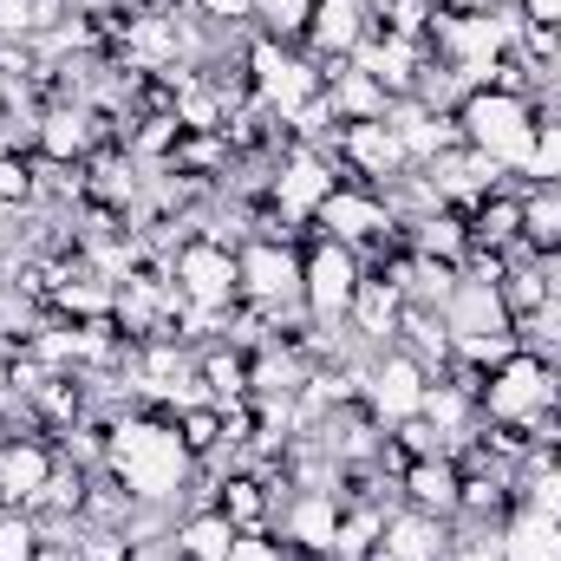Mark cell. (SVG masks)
I'll use <instances>...</instances> for the list:
<instances>
[{
    "instance_id": "1",
    "label": "cell",
    "mask_w": 561,
    "mask_h": 561,
    "mask_svg": "<svg viewBox=\"0 0 561 561\" xmlns=\"http://www.w3.org/2000/svg\"><path fill=\"white\" fill-rule=\"evenodd\" d=\"M138 503L157 510H183V490L196 483V457L176 437L170 412H125L112 424V463H105Z\"/></svg>"
},
{
    "instance_id": "2",
    "label": "cell",
    "mask_w": 561,
    "mask_h": 561,
    "mask_svg": "<svg viewBox=\"0 0 561 561\" xmlns=\"http://www.w3.org/2000/svg\"><path fill=\"white\" fill-rule=\"evenodd\" d=\"M457 125H463V144H477L483 157H496L510 176L529 170V150H536V99L477 85V92L457 105Z\"/></svg>"
},
{
    "instance_id": "3",
    "label": "cell",
    "mask_w": 561,
    "mask_h": 561,
    "mask_svg": "<svg viewBox=\"0 0 561 561\" xmlns=\"http://www.w3.org/2000/svg\"><path fill=\"white\" fill-rule=\"evenodd\" d=\"M359 280H366V262L346 242H333V236H307L300 242V300H307L313 327H346Z\"/></svg>"
},
{
    "instance_id": "4",
    "label": "cell",
    "mask_w": 561,
    "mask_h": 561,
    "mask_svg": "<svg viewBox=\"0 0 561 561\" xmlns=\"http://www.w3.org/2000/svg\"><path fill=\"white\" fill-rule=\"evenodd\" d=\"M556 399V366L549 359H536V353H510L503 366H490V379H483V399H477V412L490 424H529L542 419Z\"/></svg>"
},
{
    "instance_id": "5",
    "label": "cell",
    "mask_w": 561,
    "mask_h": 561,
    "mask_svg": "<svg viewBox=\"0 0 561 561\" xmlns=\"http://www.w3.org/2000/svg\"><path fill=\"white\" fill-rule=\"evenodd\" d=\"M333 183H340V163H333L327 150L294 144L275 163V183H268V203H262V209L275 216L280 229H313V216H320V203L333 196Z\"/></svg>"
},
{
    "instance_id": "6",
    "label": "cell",
    "mask_w": 561,
    "mask_h": 561,
    "mask_svg": "<svg viewBox=\"0 0 561 561\" xmlns=\"http://www.w3.org/2000/svg\"><path fill=\"white\" fill-rule=\"evenodd\" d=\"M327 157L340 163V176H346V183H366V190H386L392 176H405V170H412L405 144H399V131H392L386 118L340 125V131H333V144H327Z\"/></svg>"
},
{
    "instance_id": "7",
    "label": "cell",
    "mask_w": 561,
    "mask_h": 561,
    "mask_svg": "<svg viewBox=\"0 0 561 561\" xmlns=\"http://www.w3.org/2000/svg\"><path fill=\"white\" fill-rule=\"evenodd\" d=\"M170 275H176L190 307H236L242 300V268H236V249L229 242H209V236L183 242L170 255Z\"/></svg>"
},
{
    "instance_id": "8",
    "label": "cell",
    "mask_w": 561,
    "mask_h": 561,
    "mask_svg": "<svg viewBox=\"0 0 561 561\" xmlns=\"http://www.w3.org/2000/svg\"><path fill=\"white\" fill-rule=\"evenodd\" d=\"M424 386H431V373H424L419 359L405 353V346H386L373 366H366V412L386 424H405L424 412Z\"/></svg>"
},
{
    "instance_id": "9",
    "label": "cell",
    "mask_w": 561,
    "mask_h": 561,
    "mask_svg": "<svg viewBox=\"0 0 561 561\" xmlns=\"http://www.w3.org/2000/svg\"><path fill=\"white\" fill-rule=\"evenodd\" d=\"M53 470H59L53 437H33V431L20 437V431H7V437H0V510H33V503L46 496Z\"/></svg>"
},
{
    "instance_id": "10",
    "label": "cell",
    "mask_w": 561,
    "mask_h": 561,
    "mask_svg": "<svg viewBox=\"0 0 561 561\" xmlns=\"http://www.w3.org/2000/svg\"><path fill=\"white\" fill-rule=\"evenodd\" d=\"M275 536L300 561H327L333 556V536H340V496L333 490H287V503L275 516Z\"/></svg>"
},
{
    "instance_id": "11",
    "label": "cell",
    "mask_w": 561,
    "mask_h": 561,
    "mask_svg": "<svg viewBox=\"0 0 561 561\" xmlns=\"http://www.w3.org/2000/svg\"><path fill=\"white\" fill-rule=\"evenodd\" d=\"M399 320H405V294H399V280L386 275V268H366L359 294H353V313H346V333L379 359V353L399 340Z\"/></svg>"
},
{
    "instance_id": "12",
    "label": "cell",
    "mask_w": 561,
    "mask_h": 561,
    "mask_svg": "<svg viewBox=\"0 0 561 561\" xmlns=\"http://www.w3.org/2000/svg\"><path fill=\"white\" fill-rule=\"evenodd\" d=\"M366 26H373V13H366L359 0H313V20H307L300 53H313V59L333 72V66H346V59L359 53Z\"/></svg>"
},
{
    "instance_id": "13",
    "label": "cell",
    "mask_w": 561,
    "mask_h": 561,
    "mask_svg": "<svg viewBox=\"0 0 561 561\" xmlns=\"http://www.w3.org/2000/svg\"><path fill=\"white\" fill-rule=\"evenodd\" d=\"M424 59H431V46L399 39V33H386V26H366V39H359V53H353V66H359V72H373L392 99H412Z\"/></svg>"
},
{
    "instance_id": "14",
    "label": "cell",
    "mask_w": 561,
    "mask_h": 561,
    "mask_svg": "<svg viewBox=\"0 0 561 561\" xmlns=\"http://www.w3.org/2000/svg\"><path fill=\"white\" fill-rule=\"evenodd\" d=\"M386 125L399 131L405 157H412V170H424L431 157H444V150H457V144H463V125H457V112H424L419 99H392Z\"/></svg>"
},
{
    "instance_id": "15",
    "label": "cell",
    "mask_w": 561,
    "mask_h": 561,
    "mask_svg": "<svg viewBox=\"0 0 561 561\" xmlns=\"http://www.w3.org/2000/svg\"><path fill=\"white\" fill-rule=\"evenodd\" d=\"M444 549H450V523L399 503L386 516V536H379V556L373 561H444Z\"/></svg>"
},
{
    "instance_id": "16",
    "label": "cell",
    "mask_w": 561,
    "mask_h": 561,
    "mask_svg": "<svg viewBox=\"0 0 561 561\" xmlns=\"http://www.w3.org/2000/svg\"><path fill=\"white\" fill-rule=\"evenodd\" d=\"M399 496L424 510V516H444V523H457V496H463V463L457 457H419V463H405L399 470Z\"/></svg>"
},
{
    "instance_id": "17",
    "label": "cell",
    "mask_w": 561,
    "mask_h": 561,
    "mask_svg": "<svg viewBox=\"0 0 561 561\" xmlns=\"http://www.w3.org/2000/svg\"><path fill=\"white\" fill-rule=\"evenodd\" d=\"M503 561H561V516L556 510L523 503L503 523Z\"/></svg>"
},
{
    "instance_id": "18",
    "label": "cell",
    "mask_w": 561,
    "mask_h": 561,
    "mask_svg": "<svg viewBox=\"0 0 561 561\" xmlns=\"http://www.w3.org/2000/svg\"><path fill=\"white\" fill-rule=\"evenodd\" d=\"M516 196H523V249L529 255H561V183L516 176Z\"/></svg>"
},
{
    "instance_id": "19",
    "label": "cell",
    "mask_w": 561,
    "mask_h": 561,
    "mask_svg": "<svg viewBox=\"0 0 561 561\" xmlns=\"http://www.w3.org/2000/svg\"><path fill=\"white\" fill-rule=\"evenodd\" d=\"M327 92H333V112H340V125H366V118H386V112H392V92H386L373 72H359L353 59L327 72Z\"/></svg>"
},
{
    "instance_id": "20",
    "label": "cell",
    "mask_w": 561,
    "mask_h": 561,
    "mask_svg": "<svg viewBox=\"0 0 561 561\" xmlns=\"http://www.w3.org/2000/svg\"><path fill=\"white\" fill-rule=\"evenodd\" d=\"M405 249H412V255H431V262H450V268H463V262H470V216H457V209H437V216L405 222Z\"/></svg>"
},
{
    "instance_id": "21",
    "label": "cell",
    "mask_w": 561,
    "mask_h": 561,
    "mask_svg": "<svg viewBox=\"0 0 561 561\" xmlns=\"http://www.w3.org/2000/svg\"><path fill=\"white\" fill-rule=\"evenodd\" d=\"M170 536H176V556H183V561H229L242 529H236L222 510H183Z\"/></svg>"
},
{
    "instance_id": "22",
    "label": "cell",
    "mask_w": 561,
    "mask_h": 561,
    "mask_svg": "<svg viewBox=\"0 0 561 561\" xmlns=\"http://www.w3.org/2000/svg\"><path fill=\"white\" fill-rule=\"evenodd\" d=\"M392 346H405L424 373H444V366H450V327H444V313L405 307V320H399V340H392Z\"/></svg>"
},
{
    "instance_id": "23",
    "label": "cell",
    "mask_w": 561,
    "mask_h": 561,
    "mask_svg": "<svg viewBox=\"0 0 561 561\" xmlns=\"http://www.w3.org/2000/svg\"><path fill=\"white\" fill-rule=\"evenodd\" d=\"M307 20H313V0H255V33L262 39L300 46L307 39Z\"/></svg>"
},
{
    "instance_id": "24",
    "label": "cell",
    "mask_w": 561,
    "mask_h": 561,
    "mask_svg": "<svg viewBox=\"0 0 561 561\" xmlns=\"http://www.w3.org/2000/svg\"><path fill=\"white\" fill-rule=\"evenodd\" d=\"M431 20H437V0H386L379 13H373V26H386V33H399V39H431Z\"/></svg>"
},
{
    "instance_id": "25",
    "label": "cell",
    "mask_w": 561,
    "mask_h": 561,
    "mask_svg": "<svg viewBox=\"0 0 561 561\" xmlns=\"http://www.w3.org/2000/svg\"><path fill=\"white\" fill-rule=\"evenodd\" d=\"M0 561H39V516L0 510Z\"/></svg>"
},
{
    "instance_id": "26",
    "label": "cell",
    "mask_w": 561,
    "mask_h": 561,
    "mask_svg": "<svg viewBox=\"0 0 561 561\" xmlns=\"http://www.w3.org/2000/svg\"><path fill=\"white\" fill-rule=\"evenodd\" d=\"M392 444L405 450V463H419V457H450V450H457V444L424 419V412H419V419H405V424H392Z\"/></svg>"
},
{
    "instance_id": "27",
    "label": "cell",
    "mask_w": 561,
    "mask_h": 561,
    "mask_svg": "<svg viewBox=\"0 0 561 561\" xmlns=\"http://www.w3.org/2000/svg\"><path fill=\"white\" fill-rule=\"evenodd\" d=\"M190 7H196V20H209L229 39H249L255 33V0H190Z\"/></svg>"
},
{
    "instance_id": "28",
    "label": "cell",
    "mask_w": 561,
    "mask_h": 561,
    "mask_svg": "<svg viewBox=\"0 0 561 561\" xmlns=\"http://www.w3.org/2000/svg\"><path fill=\"white\" fill-rule=\"evenodd\" d=\"M229 561H300V556L280 542L275 529H242V536H236V556H229Z\"/></svg>"
},
{
    "instance_id": "29",
    "label": "cell",
    "mask_w": 561,
    "mask_h": 561,
    "mask_svg": "<svg viewBox=\"0 0 561 561\" xmlns=\"http://www.w3.org/2000/svg\"><path fill=\"white\" fill-rule=\"evenodd\" d=\"M39 33V7L33 0H0V39H33Z\"/></svg>"
},
{
    "instance_id": "30",
    "label": "cell",
    "mask_w": 561,
    "mask_h": 561,
    "mask_svg": "<svg viewBox=\"0 0 561 561\" xmlns=\"http://www.w3.org/2000/svg\"><path fill=\"white\" fill-rule=\"evenodd\" d=\"M516 7H523V20H529V26L561 33V0H516Z\"/></svg>"
},
{
    "instance_id": "31",
    "label": "cell",
    "mask_w": 561,
    "mask_h": 561,
    "mask_svg": "<svg viewBox=\"0 0 561 561\" xmlns=\"http://www.w3.org/2000/svg\"><path fill=\"white\" fill-rule=\"evenodd\" d=\"M359 7H366V13H379V7H386V0H359Z\"/></svg>"
}]
</instances>
